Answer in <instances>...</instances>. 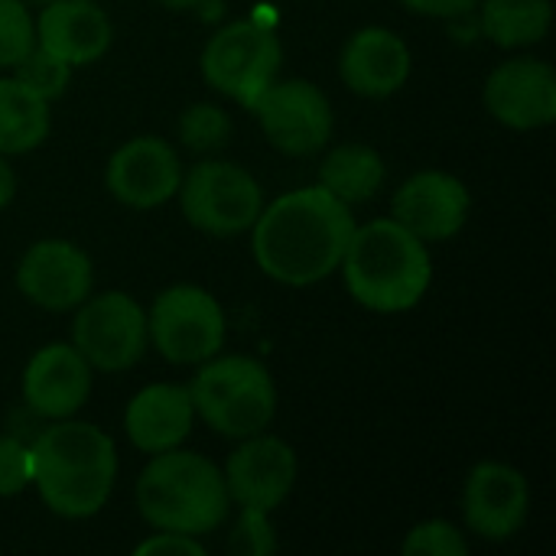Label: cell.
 <instances>
[{
	"label": "cell",
	"mask_w": 556,
	"mask_h": 556,
	"mask_svg": "<svg viewBox=\"0 0 556 556\" xmlns=\"http://www.w3.org/2000/svg\"><path fill=\"white\" fill-rule=\"evenodd\" d=\"M352 231V205L323 186H303L261 208L251 225V251L270 280L313 287L339 270Z\"/></svg>",
	"instance_id": "obj_1"
},
{
	"label": "cell",
	"mask_w": 556,
	"mask_h": 556,
	"mask_svg": "<svg viewBox=\"0 0 556 556\" xmlns=\"http://www.w3.org/2000/svg\"><path fill=\"white\" fill-rule=\"evenodd\" d=\"M29 485H36L42 505L65 521L94 518L114 492L117 450L94 424L72 417L55 420L29 446Z\"/></svg>",
	"instance_id": "obj_2"
},
{
	"label": "cell",
	"mask_w": 556,
	"mask_h": 556,
	"mask_svg": "<svg viewBox=\"0 0 556 556\" xmlns=\"http://www.w3.org/2000/svg\"><path fill=\"white\" fill-rule=\"evenodd\" d=\"M339 270L349 296L358 306L384 316L414 309L433 283L427 244L394 218L355 225Z\"/></svg>",
	"instance_id": "obj_3"
},
{
	"label": "cell",
	"mask_w": 556,
	"mask_h": 556,
	"mask_svg": "<svg viewBox=\"0 0 556 556\" xmlns=\"http://www.w3.org/2000/svg\"><path fill=\"white\" fill-rule=\"evenodd\" d=\"M137 511L153 531L212 534L231 508L222 469L192 450L156 453L137 479Z\"/></svg>",
	"instance_id": "obj_4"
},
{
	"label": "cell",
	"mask_w": 556,
	"mask_h": 556,
	"mask_svg": "<svg viewBox=\"0 0 556 556\" xmlns=\"http://www.w3.org/2000/svg\"><path fill=\"white\" fill-rule=\"evenodd\" d=\"M189 397L205 427L228 440L264 433L277 417L274 378L251 355H212L202 362Z\"/></svg>",
	"instance_id": "obj_5"
},
{
	"label": "cell",
	"mask_w": 556,
	"mask_h": 556,
	"mask_svg": "<svg viewBox=\"0 0 556 556\" xmlns=\"http://www.w3.org/2000/svg\"><path fill=\"white\" fill-rule=\"evenodd\" d=\"M283 62L280 39L270 26L257 20H235L205 42L199 68L208 88L231 98L241 108H254V101L277 81Z\"/></svg>",
	"instance_id": "obj_6"
},
{
	"label": "cell",
	"mask_w": 556,
	"mask_h": 556,
	"mask_svg": "<svg viewBox=\"0 0 556 556\" xmlns=\"http://www.w3.org/2000/svg\"><path fill=\"white\" fill-rule=\"evenodd\" d=\"M179 205L192 228L212 238H235L251 231L264 208L261 182L238 163L205 160L182 173Z\"/></svg>",
	"instance_id": "obj_7"
},
{
	"label": "cell",
	"mask_w": 556,
	"mask_h": 556,
	"mask_svg": "<svg viewBox=\"0 0 556 556\" xmlns=\"http://www.w3.org/2000/svg\"><path fill=\"white\" fill-rule=\"evenodd\" d=\"M225 309L192 283L163 290L147 313V339L173 365H202L225 345Z\"/></svg>",
	"instance_id": "obj_8"
},
{
	"label": "cell",
	"mask_w": 556,
	"mask_h": 556,
	"mask_svg": "<svg viewBox=\"0 0 556 556\" xmlns=\"http://www.w3.org/2000/svg\"><path fill=\"white\" fill-rule=\"evenodd\" d=\"M78 316L72 323V345L91 365V371H127L147 352V313L143 306L124 293L108 290L88 296L75 306Z\"/></svg>",
	"instance_id": "obj_9"
},
{
	"label": "cell",
	"mask_w": 556,
	"mask_h": 556,
	"mask_svg": "<svg viewBox=\"0 0 556 556\" xmlns=\"http://www.w3.org/2000/svg\"><path fill=\"white\" fill-rule=\"evenodd\" d=\"M251 114L257 117L267 143L283 156H313L332 140L336 114L323 88L306 78L270 81L267 91L254 101Z\"/></svg>",
	"instance_id": "obj_10"
},
{
	"label": "cell",
	"mask_w": 556,
	"mask_h": 556,
	"mask_svg": "<svg viewBox=\"0 0 556 556\" xmlns=\"http://www.w3.org/2000/svg\"><path fill=\"white\" fill-rule=\"evenodd\" d=\"M296 472L300 466L293 446L280 437H270L267 430L244 437L222 469L228 498L257 511H277L290 498Z\"/></svg>",
	"instance_id": "obj_11"
},
{
	"label": "cell",
	"mask_w": 556,
	"mask_h": 556,
	"mask_svg": "<svg viewBox=\"0 0 556 556\" xmlns=\"http://www.w3.org/2000/svg\"><path fill=\"white\" fill-rule=\"evenodd\" d=\"M16 287L33 306L65 313L91 296L94 267L78 244L62 238H42L29 244L26 254L20 257Z\"/></svg>",
	"instance_id": "obj_12"
},
{
	"label": "cell",
	"mask_w": 556,
	"mask_h": 556,
	"mask_svg": "<svg viewBox=\"0 0 556 556\" xmlns=\"http://www.w3.org/2000/svg\"><path fill=\"white\" fill-rule=\"evenodd\" d=\"M182 182L179 153L153 134L121 143L104 169L108 192L127 208H160L166 205Z\"/></svg>",
	"instance_id": "obj_13"
},
{
	"label": "cell",
	"mask_w": 556,
	"mask_h": 556,
	"mask_svg": "<svg viewBox=\"0 0 556 556\" xmlns=\"http://www.w3.org/2000/svg\"><path fill=\"white\" fill-rule=\"evenodd\" d=\"M489 114L511 130H541L556 121V72L534 55H515L485 78Z\"/></svg>",
	"instance_id": "obj_14"
},
{
	"label": "cell",
	"mask_w": 556,
	"mask_h": 556,
	"mask_svg": "<svg viewBox=\"0 0 556 556\" xmlns=\"http://www.w3.org/2000/svg\"><path fill=\"white\" fill-rule=\"evenodd\" d=\"M472 208V195L463 179L443 169L414 173L391 202V218L404 225L424 244L450 241L463 231Z\"/></svg>",
	"instance_id": "obj_15"
},
{
	"label": "cell",
	"mask_w": 556,
	"mask_h": 556,
	"mask_svg": "<svg viewBox=\"0 0 556 556\" xmlns=\"http://www.w3.org/2000/svg\"><path fill=\"white\" fill-rule=\"evenodd\" d=\"M463 515L479 538L508 541L531 515V485L508 463H479L466 479Z\"/></svg>",
	"instance_id": "obj_16"
},
{
	"label": "cell",
	"mask_w": 556,
	"mask_h": 556,
	"mask_svg": "<svg viewBox=\"0 0 556 556\" xmlns=\"http://www.w3.org/2000/svg\"><path fill=\"white\" fill-rule=\"evenodd\" d=\"M91 394V365L75 345H42L23 371V401L46 420H65L85 407Z\"/></svg>",
	"instance_id": "obj_17"
},
{
	"label": "cell",
	"mask_w": 556,
	"mask_h": 556,
	"mask_svg": "<svg viewBox=\"0 0 556 556\" xmlns=\"http://www.w3.org/2000/svg\"><path fill=\"white\" fill-rule=\"evenodd\" d=\"M339 75L358 98H391L410 78V49L388 26H362L342 46Z\"/></svg>",
	"instance_id": "obj_18"
},
{
	"label": "cell",
	"mask_w": 556,
	"mask_h": 556,
	"mask_svg": "<svg viewBox=\"0 0 556 556\" xmlns=\"http://www.w3.org/2000/svg\"><path fill=\"white\" fill-rule=\"evenodd\" d=\"M114 42L111 16L94 0H49L36 20V46L72 68L98 62Z\"/></svg>",
	"instance_id": "obj_19"
},
{
	"label": "cell",
	"mask_w": 556,
	"mask_h": 556,
	"mask_svg": "<svg viewBox=\"0 0 556 556\" xmlns=\"http://www.w3.org/2000/svg\"><path fill=\"white\" fill-rule=\"evenodd\" d=\"M192 420L195 407L182 384H150L137 391L124 410L127 440L147 456L182 446L192 433Z\"/></svg>",
	"instance_id": "obj_20"
},
{
	"label": "cell",
	"mask_w": 556,
	"mask_h": 556,
	"mask_svg": "<svg viewBox=\"0 0 556 556\" xmlns=\"http://www.w3.org/2000/svg\"><path fill=\"white\" fill-rule=\"evenodd\" d=\"M384 156L368 143H339L319 166V186L345 205L368 202L384 186Z\"/></svg>",
	"instance_id": "obj_21"
},
{
	"label": "cell",
	"mask_w": 556,
	"mask_h": 556,
	"mask_svg": "<svg viewBox=\"0 0 556 556\" xmlns=\"http://www.w3.org/2000/svg\"><path fill=\"white\" fill-rule=\"evenodd\" d=\"M49 137V101L13 75H0V153L20 156Z\"/></svg>",
	"instance_id": "obj_22"
},
{
	"label": "cell",
	"mask_w": 556,
	"mask_h": 556,
	"mask_svg": "<svg viewBox=\"0 0 556 556\" xmlns=\"http://www.w3.org/2000/svg\"><path fill=\"white\" fill-rule=\"evenodd\" d=\"M479 3H482L479 26L498 49H525L551 33L554 23L551 0H479Z\"/></svg>",
	"instance_id": "obj_23"
},
{
	"label": "cell",
	"mask_w": 556,
	"mask_h": 556,
	"mask_svg": "<svg viewBox=\"0 0 556 556\" xmlns=\"http://www.w3.org/2000/svg\"><path fill=\"white\" fill-rule=\"evenodd\" d=\"M179 140L192 153H215L231 140V117L208 101L189 104L179 114Z\"/></svg>",
	"instance_id": "obj_24"
},
{
	"label": "cell",
	"mask_w": 556,
	"mask_h": 556,
	"mask_svg": "<svg viewBox=\"0 0 556 556\" xmlns=\"http://www.w3.org/2000/svg\"><path fill=\"white\" fill-rule=\"evenodd\" d=\"M10 75H13L16 81H23L29 91H36L39 98L52 101V98H59V94L68 88V81H72V65L62 62V59H55V55L46 52L42 46H33V49L10 68Z\"/></svg>",
	"instance_id": "obj_25"
},
{
	"label": "cell",
	"mask_w": 556,
	"mask_h": 556,
	"mask_svg": "<svg viewBox=\"0 0 556 556\" xmlns=\"http://www.w3.org/2000/svg\"><path fill=\"white\" fill-rule=\"evenodd\" d=\"M36 46V23L23 0H0V68H13Z\"/></svg>",
	"instance_id": "obj_26"
},
{
	"label": "cell",
	"mask_w": 556,
	"mask_h": 556,
	"mask_svg": "<svg viewBox=\"0 0 556 556\" xmlns=\"http://www.w3.org/2000/svg\"><path fill=\"white\" fill-rule=\"evenodd\" d=\"M401 554L404 556H466L469 554V544L463 538V531L443 518H433V521H424L417 525L404 544H401Z\"/></svg>",
	"instance_id": "obj_27"
},
{
	"label": "cell",
	"mask_w": 556,
	"mask_h": 556,
	"mask_svg": "<svg viewBox=\"0 0 556 556\" xmlns=\"http://www.w3.org/2000/svg\"><path fill=\"white\" fill-rule=\"evenodd\" d=\"M231 554L241 556H267L277 551V534L270 525V511H257V508H241V518L231 531L228 541Z\"/></svg>",
	"instance_id": "obj_28"
},
{
	"label": "cell",
	"mask_w": 556,
	"mask_h": 556,
	"mask_svg": "<svg viewBox=\"0 0 556 556\" xmlns=\"http://www.w3.org/2000/svg\"><path fill=\"white\" fill-rule=\"evenodd\" d=\"M33 482L29 446L16 437H0V498H13Z\"/></svg>",
	"instance_id": "obj_29"
},
{
	"label": "cell",
	"mask_w": 556,
	"mask_h": 556,
	"mask_svg": "<svg viewBox=\"0 0 556 556\" xmlns=\"http://www.w3.org/2000/svg\"><path fill=\"white\" fill-rule=\"evenodd\" d=\"M137 556H153V554H176V556H205V547L199 544V538L189 534H176V531H156L153 538L140 541L134 547Z\"/></svg>",
	"instance_id": "obj_30"
},
{
	"label": "cell",
	"mask_w": 556,
	"mask_h": 556,
	"mask_svg": "<svg viewBox=\"0 0 556 556\" xmlns=\"http://www.w3.org/2000/svg\"><path fill=\"white\" fill-rule=\"evenodd\" d=\"M410 13L417 16H433V20H456L466 16L479 7V0H401Z\"/></svg>",
	"instance_id": "obj_31"
},
{
	"label": "cell",
	"mask_w": 556,
	"mask_h": 556,
	"mask_svg": "<svg viewBox=\"0 0 556 556\" xmlns=\"http://www.w3.org/2000/svg\"><path fill=\"white\" fill-rule=\"evenodd\" d=\"M13 195H16V173L10 169L7 156L0 153V212L13 202Z\"/></svg>",
	"instance_id": "obj_32"
},
{
	"label": "cell",
	"mask_w": 556,
	"mask_h": 556,
	"mask_svg": "<svg viewBox=\"0 0 556 556\" xmlns=\"http://www.w3.org/2000/svg\"><path fill=\"white\" fill-rule=\"evenodd\" d=\"M156 3L166 10H189V7H199L202 0H156Z\"/></svg>",
	"instance_id": "obj_33"
},
{
	"label": "cell",
	"mask_w": 556,
	"mask_h": 556,
	"mask_svg": "<svg viewBox=\"0 0 556 556\" xmlns=\"http://www.w3.org/2000/svg\"><path fill=\"white\" fill-rule=\"evenodd\" d=\"M33 3H49V0H33Z\"/></svg>",
	"instance_id": "obj_34"
}]
</instances>
